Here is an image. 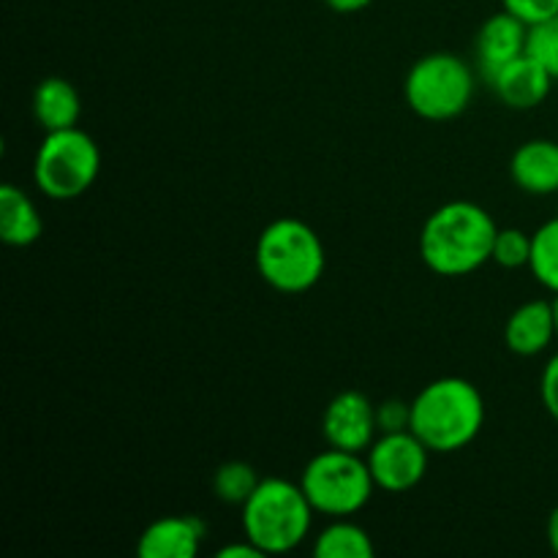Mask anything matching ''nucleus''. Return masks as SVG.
Masks as SVG:
<instances>
[{
    "mask_svg": "<svg viewBox=\"0 0 558 558\" xmlns=\"http://www.w3.org/2000/svg\"><path fill=\"white\" fill-rule=\"evenodd\" d=\"M529 259H532V234L518 227L499 229L490 262H496L505 270H518V267H529Z\"/></svg>",
    "mask_w": 558,
    "mask_h": 558,
    "instance_id": "nucleus-20",
    "label": "nucleus"
},
{
    "mask_svg": "<svg viewBox=\"0 0 558 558\" xmlns=\"http://www.w3.org/2000/svg\"><path fill=\"white\" fill-rule=\"evenodd\" d=\"M254 262L267 287L283 294H303L325 276L327 251L311 223L300 218H276L262 229Z\"/></svg>",
    "mask_w": 558,
    "mask_h": 558,
    "instance_id": "nucleus-3",
    "label": "nucleus"
},
{
    "mask_svg": "<svg viewBox=\"0 0 558 558\" xmlns=\"http://www.w3.org/2000/svg\"><path fill=\"white\" fill-rule=\"evenodd\" d=\"M327 9L338 11V14H357V11L368 9L374 0H325Z\"/></svg>",
    "mask_w": 558,
    "mask_h": 558,
    "instance_id": "nucleus-26",
    "label": "nucleus"
},
{
    "mask_svg": "<svg viewBox=\"0 0 558 558\" xmlns=\"http://www.w3.org/2000/svg\"><path fill=\"white\" fill-rule=\"evenodd\" d=\"M240 510L243 537H248L265 556L298 550L311 537L316 515L303 485L281 477H262L259 488Z\"/></svg>",
    "mask_w": 558,
    "mask_h": 558,
    "instance_id": "nucleus-4",
    "label": "nucleus"
},
{
    "mask_svg": "<svg viewBox=\"0 0 558 558\" xmlns=\"http://www.w3.org/2000/svg\"><path fill=\"white\" fill-rule=\"evenodd\" d=\"M554 311H556V327H558V294L554 298Z\"/></svg>",
    "mask_w": 558,
    "mask_h": 558,
    "instance_id": "nucleus-28",
    "label": "nucleus"
},
{
    "mask_svg": "<svg viewBox=\"0 0 558 558\" xmlns=\"http://www.w3.org/2000/svg\"><path fill=\"white\" fill-rule=\"evenodd\" d=\"M510 178L523 194H558V142L529 140L512 153Z\"/></svg>",
    "mask_w": 558,
    "mask_h": 558,
    "instance_id": "nucleus-14",
    "label": "nucleus"
},
{
    "mask_svg": "<svg viewBox=\"0 0 558 558\" xmlns=\"http://www.w3.org/2000/svg\"><path fill=\"white\" fill-rule=\"evenodd\" d=\"M526 52L548 69V74L558 82V14L539 25L529 27Z\"/></svg>",
    "mask_w": 558,
    "mask_h": 558,
    "instance_id": "nucleus-21",
    "label": "nucleus"
},
{
    "mask_svg": "<svg viewBox=\"0 0 558 558\" xmlns=\"http://www.w3.org/2000/svg\"><path fill=\"white\" fill-rule=\"evenodd\" d=\"M33 118L47 131H63L80 125L82 98L76 87L63 76H47L33 90Z\"/></svg>",
    "mask_w": 558,
    "mask_h": 558,
    "instance_id": "nucleus-15",
    "label": "nucleus"
},
{
    "mask_svg": "<svg viewBox=\"0 0 558 558\" xmlns=\"http://www.w3.org/2000/svg\"><path fill=\"white\" fill-rule=\"evenodd\" d=\"M501 9L515 14L529 27L558 14V0H501Z\"/></svg>",
    "mask_w": 558,
    "mask_h": 558,
    "instance_id": "nucleus-23",
    "label": "nucleus"
},
{
    "mask_svg": "<svg viewBox=\"0 0 558 558\" xmlns=\"http://www.w3.org/2000/svg\"><path fill=\"white\" fill-rule=\"evenodd\" d=\"M262 477L256 469L245 461H229L221 463L213 474V494L223 501V505L243 507L251 499L256 488H259Z\"/></svg>",
    "mask_w": 558,
    "mask_h": 558,
    "instance_id": "nucleus-19",
    "label": "nucleus"
},
{
    "mask_svg": "<svg viewBox=\"0 0 558 558\" xmlns=\"http://www.w3.org/2000/svg\"><path fill=\"white\" fill-rule=\"evenodd\" d=\"M44 234V218L36 202L14 183L0 185V238L5 245L27 248Z\"/></svg>",
    "mask_w": 558,
    "mask_h": 558,
    "instance_id": "nucleus-16",
    "label": "nucleus"
},
{
    "mask_svg": "<svg viewBox=\"0 0 558 558\" xmlns=\"http://www.w3.org/2000/svg\"><path fill=\"white\" fill-rule=\"evenodd\" d=\"M539 398H543L545 412L558 423V352L545 363L539 376Z\"/></svg>",
    "mask_w": 558,
    "mask_h": 558,
    "instance_id": "nucleus-24",
    "label": "nucleus"
},
{
    "mask_svg": "<svg viewBox=\"0 0 558 558\" xmlns=\"http://www.w3.org/2000/svg\"><path fill=\"white\" fill-rule=\"evenodd\" d=\"M218 558H259L265 556L248 537H243V543H229L223 548L216 550Z\"/></svg>",
    "mask_w": 558,
    "mask_h": 558,
    "instance_id": "nucleus-25",
    "label": "nucleus"
},
{
    "mask_svg": "<svg viewBox=\"0 0 558 558\" xmlns=\"http://www.w3.org/2000/svg\"><path fill=\"white\" fill-rule=\"evenodd\" d=\"M472 65L456 52H428L409 69L403 80V98L417 118L430 123L461 118L474 98Z\"/></svg>",
    "mask_w": 558,
    "mask_h": 558,
    "instance_id": "nucleus-6",
    "label": "nucleus"
},
{
    "mask_svg": "<svg viewBox=\"0 0 558 558\" xmlns=\"http://www.w3.org/2000/svg\"><path fill=\"white\" fill-rule=\"evenodd\" d=\"M101 172V150L80 125L47 131L33 156V183L47 199H80Z\"/></svg>",
    "mask_w": 558,
    "mask_h": 558,
    "instance_id": "nucleus-5",
    "label": "nucleus"
},
{
    "mask_svg": "<svg viewBox=\"0 0 558 558\" xmlns=\"http://www.w3.org/2000/svg\"><path fill=\"white\" fill-rule=\"evenodd\" d=\"M322 436H325L327 447L365 456V450L379 436L376 403L360 390L338 392L322 414Z\"/></svg>",
    "mask_w": 558,
    "mask_h": 558,
    "instance_id": "nucleus-9",
    "label": "nucleus"
},
{
    "mask_svg": "<svg viewBox=\"0 0 558 558\" xmlns=\"http://www.w3.org/2000/svg\"><path fill=\"white\" fill-rule=\"evenodd\" d=\"M485 82L505 107L526 112V109H537L550 96V87H554L556 80L539 60L523 52L521 58L510 60L499 71H494Z\"/></svg>",
    "mask_w": 558,
    "mask_h": 558,
    "instance_id": "nucleus-10",
    "label": "nucleus"
},
{
    "mask_svg": "<svg viewBox=\"0 0 558 558\" xmlns=\"http://www.w3.org/2000/svg\"><path fill=\"white\" fill-rule=\"evenodd\" d=\"M205 539V523L194 515H167L153 521L136 539L142 558H194Z\"/></svg>",
    "mask_w": 558,
    "mask_h": 558,
    "instance_id": "nucleus-13",
    "label": "nucleus"
},
{
    "mask_svg": "<svg viewBox=\"0 0 558 558\" xmlns=\"http://www.w3.org/2000/svg\"><path fill=\"white\" fill-rule=\"evenodd\" d=\"M534 281L548 292L558 294V216L537 227L532 234V259H529Z\"/></svg>",
    "mask_w": 558,
    "mask_h": 558,
    "instance_id": "nucleus-18",
    "label": "nucleus"
},
{
    "mask_svg": "<svg viewBox=\"0 0 558 558\" xmlns=\"http://www.w3.org/2000/svg\"><path fill=\"white\" fill-rule=\"evenodd\" d=\"M371 534L352 518H332L314 537L316 558H374Z\"/></svg>",
    "mask_w": 558,
    "mask_h": 558,
    "instance_id": "nucleus-17",
    "label": "nucleus"
},
{
    "mask_svg": "<svg viewBox=\"0 0 558 558\" xmlns=\"http://www.w3.org/2000/svg\"><path fill=\"white\" fill-rule=\"evenodd\" d=\"M483 428L485 398L480 387L463 376H441L428 381L412 398V434L434 456L466 450Z\"/></svg>",
    "mask_w": 558,
    "mask_h": 558,
    "instance_id": "nucleus-2",
    "label": "nucleus"
},
{
    "mask_svg": "<svg viewBox=\"0 0 558 558\" xmlns=\"http://www.w3.org/2000/svg\"><path fill=\"white\" fill-rule=\"evenodd\" d=\"M529 47V25L518 20L515 14L501 9L499 14L488 16L480 25L477 38H474V54H477V65L483 80H488L494 71L510 60L521 58Z\"/></svg>",
    "mask_w": 558,
    "mask_h": 558,
    "instance_id": "nucleus-11",
    "label": "nucleus"
},
{
    "mask_svg": "<svg viewBox=\"0 0 558 558\" xmlns=\"http://www.w3.org/2000/svg\"><path fill=\"white\" fill-rule=\"evenodd\" d=\"M376 423H379V434L412 430V401L387 398V401L376 403Z\"/></svg>",
    "mask_w": 558,
    "mask_h": 558,
    "instance_id": "nucleus-22",
    "label": "nucleus"
},
{
    "mask_svg": "<svg viewBox=\"0 0 558 558\" xmlns=\"http://www.w3.org/2000/svg\"><path fill=\"white\" fill-rule=\"evenodd\" d=\"M430 456L434 452L412 430L379 434L374 445L365 450L376 490H385V494H407L417 488L428 474Z\"/></svg>",
    "mask_w": 558,
    "mask_h": 558,
    "instance_id": "nucleus-8",
    "label": "nucleus"
},
{
    "mask_svg": "<svg viewBox=\"0 0 558 558\" xmlns=\"http://www.w3.org/2000/svg\"><path fill=\"white\" fill-rule=\"evenodd\" d=\"M558 338L554 300H529L505 322V343L518 357H537Z\"/></svg>",
    "mask_w": 558,
    "mask_h": 558,
    "instance_id": "nucleus-12",
    "label": "nucleus"
},
{
    "mask_svg": "<svg viewBox=\"0 0 558 558\" xmlns=\"http://www.w3.org/2000/svg\"><path fill=\"white\" fill-rule=\"evenodd\" d=\"M545 534H548V545L550 550L558 556V505L554 507V512L548 515V526H545Z\"/></svg>",
    "mask_w": 558,
    "mask_h": 558,
    "instance_id": "nucleus-27",
    "label": "nucleus"
},
{
    "mask_svg": "<svg viewBox=\"0 0 558 558\" xmlns=\"http://www.w3.org/2000/svg\"><path fill=\"white\" fill-rule=\"evenodd\" d=\"M499 227L483 205L452 199L436 207L420 229V256L441 278H463L494 259Z\"/></svg>",
    "mask_w": 558,
    "mask_h": 558,
    "instance_id": "nucleus-1",
    "label": "nucleus"
},
{
    "mask_svg": "<svg viewBox=\"0 0 558 558\" xmlns=\"http://www.w3.org/2000/svg\"><path fill=\"white\" fill-rule=\"evenodd\" d=\"M300 485H303L316 515L327 518L357 515L360 510H365L376 490L363 452H347L336 450V447L319 452L305 463Z\"/></svg>",
    "mask_w": 558,
    "mask_h": 558,
    "instance_id": "nucleus-7",
    "label": "nucleus"
}]
</instances>
